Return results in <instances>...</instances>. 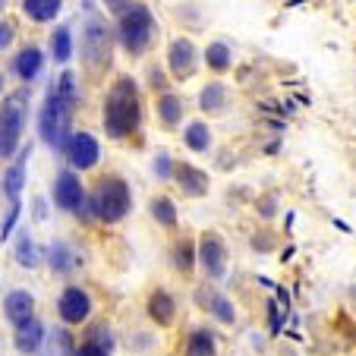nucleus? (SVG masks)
Wrapping results in <instances>:
<instances>
[{
  "label": "nucleus",
  "mask_w": 356,
  "mask_h": 356,
  "mask_svg": "<svg viewBox=\"0 0 356 356\" xmlns=\"http://www.w3.org/2000/svg\"><path fill=\"white\" fill-rule=\"evenodd\" d=\"M195 302H199L202 309H209L211 316L218 318V322H224V325H234V322H236V309H234V302H230L227 296H221L218 290L202 287L199 293H195Z\"/></svg>",
  "instance_id": "ddd939ff"
},
{
  "label": "nucleus",
  "mask_w": 356,
  "mask_h": 356,
  "mask_svg": "<svg viewBox=\"0 0 356 356\" xmlns=\"http://www.w3.org/2000/svg\"><path fill=\"white\" fill-rule=\"evenodd\" d=\"M51 57L57 63H67L73 57V35H70L67 26H60L54 35H51Z\"/></svg>",
  "instance_id": "393cba45"
},
{
  "label": "nucleus",
  "mask_w": 356,
  "mask_h": 356,
  "mask_svg": "<svg viewBox=\"0 0 356 356\" xmlns=\"http://www.w3.org/2000/svg\"><path fill=\"white\" fill-rule=\"evenodd\" d=\"M67 158H70V164H73L76 170L95 168V164H98V158H101L98 139H95L92 133H76L73 139H70V145H67Z\"/></svg>",
  "instance_id": "9d476101"
},
{
  "label": "nucleus",
  "mask_w": 356,
  "mask_h": 356,
  "mask_svg": "<svg viewBox=\"0 0 356 356\" xmlns=\"http://www.w3.org/2000/svg\"><path fill=\"white\" fill-rule=\"evenodd\" d=\"M60 7H63V0H22L26 16H32L35 22H51L60 13Z\"/></svg>",
  "instance_id": "5701e85b"
},
{
  "label": "nucleus",
  "mask_w": 356,
  "mask_h": 356,
  "mask_svg": "<svg viewBox=\"0 0 356 356\" xmlns=\"http://www.w3.org/2000/svg\"><path fill=\"white\" fill-rule=\"evenodd\" d=\"M152 174L158 177V180H168V177H174V168H177V161H170V155L168 152H161V155L155 158V161H152Z\"/></svg>",
  "instance_id": "7c9ffc66"
},
{
  "label": "nucleus",
  "mask_w": 356,
  "mask_h": 356,
  "mask_svg": "<svg viewBox=\"0 0 356 356\" xmlns=\"http://www.w3.org/2000/svg\"><path fill=\"white\" fill-rule=\"evenodd\" d=\"M29 158H32V145H26L16 155V161L7 168V174H3V193H7V199L10 202H19V193H22V186H26V164H29Z\"/></svg>",
  "instance_id": "4468645a"
},
{
  "label": "nucleus",
  "mask_w": 356,
  "mask_h": 356,
  "mask_svg": "<svg viewBox=\"0 0 356 356\" xmlns=\"http://www.w3.org/2000/svg\"><path fill=\"white\" fill-rule=\"evenodd\" d=\"M57 309H60V318L67 325H79V322H86L88 312H92V300H88V293L82 287H67L60 293Z\"/></svg>",
  "instance_id": "9b49d317"
},
{
  "label": "nucleus",
  "mask_w": 356,
  "mask_h": 356,
  "mask_svg": "<svg viewBox=\"0 0 356 356\" xmlns=\"http://www.w3.org/2000/svg\"><path fill=\"white\" fill-rule=\"evenodd\" d=\"M16 221H19V202H13V211H10V218H7V221H3V227H0V236H3V240H7V236L13 234Z\"/></svg>",
  "instance_id": "2f4dec72"
},
{
  "label": "nucleus",
  "mask_w": 356,
  "mask_h": 356,
  "mask_svg": "<svg viewBox=\"0 0 356 356\" xmlns=\"http://www.w3.org/2000/svg\"><path fill=\"white\" fill-rule=\"evenodd\" d=\"M259 209H262L265 218H271V215H275V199H262V205H259Z\"/></svg>",
  "instance_id": "f704fd0d"
},
{
  "label": "nucleus",
  "mask_w": 356,
  "mask_h": 356,
  "mask_svg": "<svg viewBox=\"0 0 356 356\" xmlns=\"http://www.w3.org/2000/svg\"><path fill=\"white\" fill-rule=\"evenodd\" d=\"M205 63H209L211 73H227L234 67V51H230L227 41H211L205 47Z\"/></svg>",
  "instance_id": "aec40b11"
},
{
  "label": "nucleus",
  "mask_w": 356,
  "mask_h": 356,
  "mask_svg": "<svg viewBox=\"0 0 356 356\" xmlns=\"http://www.w3.org/2000/svg\"><path fill=\"white\" fill-rule=\"evenodd\" d=\"M16 262H19L22 268H35V265L41 262V252L29 234H19V240H16Z\"/></svg>",
  "instance_id": "a878e982"
},
{
  "label": "nucleus",
  "mask_w": 356,
  "mask_h": 356,
  "mask_svg": "<svg viewBox=\"0 0 356 356\" xmlns=\"http://www.w3.org/2000/svg\"><path fill=\"white\" fill-rule=\"evenodd\" d=\"M168 67L174 73V79H189L195 76V67H199V51L189 38H174L168 51Z\"/></svg>",
  "instance_id": "1a4fd4ad"
},
{
  "label": "nucleus",
  "mask_w": 356,
  "mask_h": 356,
  "mask_svg": "<svg viewBox=\"0 0 356 356\" xmlns=\"http://www.w3.org/2000/svg\"><path fill=\"white\" fill-rule=\"evenodd\" d=\"M139 88L129 76H120L104 101V133L111 139H127L129 133L139 129Z\"/></svg>",
  "instance_id": "f257e3e1"
},
{
  "label": "nucleus",
  "mask_w": 356,
  "mask_h": 356,
  "mask_svg": "<svg viewBox=\"0 0 356 356\" xmlns=\"http://www.w3.org/2000/svg\"><path fill=\"white\" fill-rule=\"evenodd\" d=\"M76 356H111V334L104 337V331H95L88 341L76 347Z\"/></svg>",
  "instance_id": "cd10ccee"
},
{
  "label": "nucleus",
  "mask_w": 356,
  "mask_h": 356,
  "mask_svg": "<svg viewBox=\"0 0 356 356\" xmlns=\"http://www.w3.org/2000/svg\"><path fill=\"white\" fill-rule=\"evenodd\" d=\"M174 180L183 189V195H189V199H202V195L209 193V183H211L205 170H199L195 164H183V161L174 168Z\"/></svg>",
  "instance_id": "f8f14e48"
},
{
  "label": "nucleus",
  "mask_w": 356,
  "mask_h": 356,
  "mask_svg": "<svg viewBox=\"0 0 356 356\" xmlns=\"http://www.w3.org/2000/svg\"><path fill=\"white\" fill-rule=\"evenodd\" d=\"M155 35V16L145 3H129L120 13V44L129 54H142Z\"/></svg>",
  "instance_id": "39448f33"
},
{
  "label": "nucleus",
  "mask_w": 356,
  "mask_h": 356,
  "mask_svg": "<svg viewBox=\"0 0 356 356\" xmlns=\"http://www.w3.org/2000/svg\"><path fill=\"white\" fill-rule=\"evenodd\" d=\"M0 95H3V73H0Z\"/></svg>",
  "instance_id": "e433bc0d"
},
{
  "label": "nucleus",
  "mask_w": 356,
  "mask_h": 356,
  "mask_svg": "<svg viewBox=\"0 0 356 356\" xmlns=\"http://www.w3.org/2000/svg\"><path fill=\"white\" fill-rule=\"evenodd\" d=\"M44 341V328H41L38 318H29V322L16 325V350L19 353H35Z\"/></svg>",
  "instance_id": "f3484780"
},
{
  "label": "nucleus",
  "mask_w": 356,
  "mask_h": 356,
  "mask_svg": "<svg viewBox=\"0 0 356 356\" xmlns=\"http://www.w3.org/2000/svg\"><path fill=\"white\" fill-rule=\"evenodd\" d=\"M26 120H29V92L19 88V92L7 95V101L0 104V158L16 155Z\"/></svg>",
  "instance_id": "7ed1b4c3"
},
{
  "label": "nucleus",
  "mask_w": 356,
  "mask_h": 356,
  "mask_svg": "<svg viewBox=\"0 0 356 356\" xmlns=\"http://www.w3.org/2000/svg\"><path fill=\"white\" fill-rule=\"evenodd\" d=\"M183 142H186L189 152H195V155H205V152L211 148V129H209V123L193 120L186 129H183Z\"/></svg>",
  "instance_id": "6ab92c4d"
},
{
  "label": "nucleus",
  "mask_w": 356,
  "mask_h": 356,
  "mask_svg": "<svg viewBox=\"0 0 356 356\" xmlns=\"http://www.w3.org/2000/svg\"><path fill=\"white\" fill-rule=\"evenodd\" d=\"M199 265L211 281H221L227 271V246L218 234H202L199 240Z\"/></svg>",
  "instance_id": "0eeeda50"
},
{
  "label": "nucleus",
  "mask_w": 356,
  "mask_h": 356,
  "mask_svg": "<svg viewBox=\"0 0 356 356\" xmlns=\"http://www.w3.org/2000/svg\"><path fill=\"white\" fill-rule=\"evenodd\" d=\"M152 218H155L161 227H174L177 224V205L168 199V195H158V199L152 202Z\"/></svg>",
  "instance_id": "c756f323"
},
{
  "label": "nucleus",
  "mask_w": 356,
  "mask_h": 356,
  "mask_svg": "<svg viewBox=\"0 0 356 356\" xmlns=\"http://www.w3.org/2000/svg\"><path fill=\"white\" fill-rule=\"evenodd\" d=\"M73 108H76V104H70L67 98H60V95L54 92V86H51L44 108H41V117H38V133H41V139H44L47 145L60 148V152H67L70 139H73V136H70Z\"/></svg>",
  "instance_id": "f03ea898"
},
{
  "label": "nucleus",
  "mask_w": 356,
  "mask_h": 356,
  "mask_svg": "<svg viewBox=\"0 0 356 356\" xmlns=\"http://www.w3.org/2000/svg\"><path fill=\"white\" fill-rule=\"evenodd\" d=\"M54 205L63 211H73V215H82V211H86V193H82V183L73 170H60V174H57Z\"/></svg>",
  "instance_id": "6e6552de"
},
{
  "label": "nucleus",
  "mask_w": 356,
  "mask_h": 356,
  "mask_svg": "<svg viewBox=\"0 0 356 356\" xmlns=\"http://www.w3.org/2000/svg\"><path fill=\"white\" fill-rule=\"evenodd\" d=\"M183 356H218V347H215V334L205 328H195L186 341V353Z\"/></svg>",
  "instance_id": "4be33fe9"
},
{
  "label": "nucleus",
  "mask_w": 356,
  "mask_h": 356,
  "mask_svg": "<svg viewBox=\"0 0 356 356\" xmlns=\"http://www.w3.org/2000/svg\"><path fill=\"white\" fill-rule=\"evenodd\" d=\"M108 60H111V29L92 16L86 22V32H82V63L92 73H98V70H104Z\"/></svg>",
  "instance_id": "423d86ee"
},
{
  "label": "nucleus",
  "mask_w": 356,
  "mask_h": 356,
  "mask_svg": "<svg viewBox=\"0 0 356 356\" xmlns=\"http://www.w3.org/2000/svg\"><path fill=\"white\" fill-rule=\"evenodd\" d=\"M47 262H51V268L60 271V275H67L70 268H73V252H70L67 243H51V249H47Z\"/></svg>",
  "instance_id": "c85d7f7f"
},
{
  "label": "nucleus",
  "mask_w": 356,
  "mask_h": 356,
  "mask_svg": "<svg viewBox=\"0 0 356 356\" xmlns=\"http://www.w3.org/2000/svg\"><path fill=\"white\" fill-rule=\"evenodd\" d=\"M129 209H133V193L120 177H108V180L98 183V189L92 195V215L98 221H123L129 215Z\"/></svg>",
  "instance_id": "20e7f679"
},
{
  "label": "nucleus",
  "mask_w": 356,
  "mask_h": 356,
  "mask_svg": "<svg viewBox=\"0 0 356 356\" xmlns=\"http://www.w3.org/2000/svg\"><path fill=\"white\" fill-rule=\"evenodd\" d=\"M148 316L155 318L158 325L174 322V300H170V293H164V290L152 293V300H148Z\"/></svg>",
  "instance_id": "b1692460"
},
{
  "label": "nucleus",
  "mask_w": 356,
  "mask_h": 356,
  "mask_svg": "<svg viewBox=\"0 0 356 356\" xmlns=\"http://www.w3.org/2000/svg\"><path fill=\"white\" fill-rule=\"evenodd\" d=\"M104 3H108L111 10H127V7H123V3H127V0H104Z\"/></svg>",
  "instance_id": "c9c22d12"
},
{
  "label": "nucleus",
  "mask_w": 356,
  "mask_h": 356,
  "mask_svg": "<svg viewBox=\"0 0 356 356\" xmlns=\"http://www.w3.org/2000/svg\"><path fill=\"white\" fill-rule=\"evenodd\" d=\"M32 309H35V300L29 290H10L7 300H3V312H7V318L13 325H22V322H29V318H35Z\"/></svg>",
  "instance_id": "2eb2a0df"
},
{
  "label": "nucleus",
  "mask_w": 356,
  "mask_h": 356,
  "mask_svg": "<svg viewBox=\"0 0 356 356\" xmlns=\"http://www.w3.org/2000/svg\"><path fill=\"white\" fill-rule=\"evenodd\" d=\"M199 108L205 114H221L227 108V86L224 82H209V86L199 92Z\"/></svg>",
  "instance_id": "a211bd4d"
},
{
  "label": "nucleus",
  "mask_w": 356,
  "mask_h": 356,
  "mask_svg": "<svg viewBox=\"0 0 356 356\" xmlns=\"http://www.w3.org/2000/svg\"><path fill=\"white\" fill-rule=\"evenodd\" d=\"M13 70H16V76H19L22 82H32L35 76L44 70V54H41L38 47H26V51H19L16 54V60H13Z\"/></svg>",
  "instance_id": "dca6fc26"
},
{
  "label": "nucleus",
  "mask_w": 356,
  "mask_h": 356,
  "mask_svg": "<svg viewBox=\"0 0 356 356\" xmlns=\"http://www.w3.org/2000/svg\"><path fill=\"white\" fill-rule=\"evenodd\" d=\"M13 35H16V29L10 22H0V51H7L13 44Z\"/></svg>",
  "instance_id": "473e14b6"
},
{
  "label": "nucleus",
  "mask_w": 356,
  "mask_h": 356,
  "mask_svg": "<svg viewBox=\"0 0 356 356\" xmlns=\"http://www.w3.org/2000/svg\"><path fill=\"white\" fill-rule=\"evenodd\" d=\"M158 120H161L168 129H174L177 123L183 120V101H180V95L164 92L161 98H158Z\"/></svg>",
  "instance_id": "412c9836"
},
{
  "label": "nucleus",
  "mask_w": 356,
  "mask_h": 356,
  "mask_svg": "<svg viewBox=\"0 0 356 356\" xmlns=\"http://www.w3.org/2000/svg\"><path fill=\"white\" fill-rule=\"evenodd\" d=\"M268 316H271V331L277 334V331H281V309H277V302H275V300L268 302Z\"/></svg>",
  "instance_id": "72a5a7b5"
},
{
  "label": "nucleus",
  "mask_w": 356,
  "mask_h": 356,
  "mask_svg": "<svg viewBox=\"0 0 356 356\" xmlns=\"http://www.w3.org/2000/svg\"><path fill=\"white\" fill-rule=\"evenodd\" d=\"M3 3H7V0H0V7H3Z\"/></svg>",
  "instance_id": "4c0bfd02"
},
{
  "label": "nucleus",
  "mask_w": 356,
  "mask_h": 356,
  "mask_svg": "<svg viewBox=\"0 0 356 356\" xmlns=\"http://www.w3.org/2000/svg\"><path fill=\"white\" fill-rule=\"evenodd\" d=\"M195 262H199V246H193L189 240H180V243H177V246H174V265H177V271L189 275Z\"/></svg>",
  "instance_id": "bb28decb"
}]
</instances>
